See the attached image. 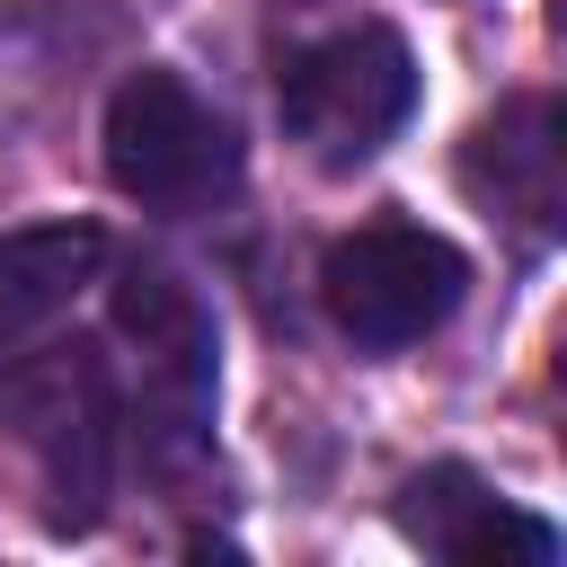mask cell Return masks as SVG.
Listing matches in <instances>:
<instances>
[{
  "instance_id": "52a82bcc",
  "label": "cell",
  "mask_w": 567,
  "mask_h": 567,
  "mask_svg": "<svg viewBox=\"0 0 567 567\" xmlns=\"http://www.w3.org/2000/svg\"><path fill=\"white\" fill-rule=\"evenodd\" d=\"M399 532L452 567H558V532L523 505H505L478 470L434 461L399 487Z\"/></svg>"
},
{
  "instance_id": "5b68a950",
  "label": "cell",
  "mask_w": 567,
  "mask_h": 567,
  "mask_svg": "<svg viewBox=\"0 0 567 567\" xmlns=\"http://www.w3.org/2000/svg\"><path fill=\"white\" fill-rule=\"evenodd\" d=\"M115 328L142 346V434L159 452H186L213 416V328L195 310V292L159 266H133L115 284Z\"/></svg>"
},
{
  "instance_id": "6da1fadb",
  "label": "cell",
  "mask_w": 567,
  "mask_h": 567,
  "mask_svg": "<svg viewBox=\"0 0 567 567\" xmlns=\"http://www.w3.org/2000/svg\"><path fill=\"white\" fill-rule=\"evenodd\" d=\"M275 115L284 133L301 142V159L319 168H363L408 115H416V53L399 27L363 18V27H337L319 44H301L284 62V89H275Z\"/></svg>"
},
{
  "instance_id": "3957f363",
  "label": "cell",
  "mask_w": 567,
  "mask_h": 567,
  "mask_svg": "<svg viewBox=\"0 0 567 567\" xmlns=\"http://www.w3.org/2000/svg\"><path fill=\"white\" fill-rule=\"evenodd\" d=\"M461 292H470V257L443 230H416V221H363L319 257L328 319L372 354H399V346L434 337L461 310Z\"/></svg>"
},
{
  "instance_id": "277c9868",
  "label": "cell",
  "mask_w": 567,
  "mask_h": 567,
  "mask_svg": "<svg viewBox=\"0 0 567 567\" xmlns=\"http://www.w3.org/2000/svg\"><path fill=\"white\" fill-rule=\"evenodd\" d=\"M106 177L142 213H204L239 186V142L177 71H133L106 106Z\"/></svg>"
},
{
  "instance_id": "7a4b0ae2",
  "label": "cell",
  "mask_w": 567,
  "mask_h": 567,
  "mask_svg": "<svg viewBox=\"0 0 567 567\" xmlns=\"http://www.w3.org/2000/svg\"><path fill=\"white\" fill-rule=\"evenodd\" d=\"M0 416L9 434L35 452L44 487H53V523L89 532L106 487H115V381L97 346H44L0 381Z\"/></svg>"
},
{
  "instance_id": "8992f818",
  "label": "cell",
  "mask_w": 567,
  "mask_h": 567,
  "mask_svg": "<svg viewBox=\"0 0 567 567\" xmlns=\"http://www.w3.org/2000/svg\"><path fill=\"white\" fill-rule=\"evenodd\" d=\"M461 186L514 221L523 239H549L567 221V115L558 97H505L470 142H461Z\"/></svg>"
},
{
  "instance_id": "ba28073f",
  "label": "cell",
  "mask_w": 567,
  "mask_h": 567,
  "mask_svg": "<svg viewBox=\"0 0 567 567\" xmlns=\"http://www.w3.org/2000/svg\"><path fill=\"white\" fill-rule=\"evenodd\" d=\"M106 266V230L97 221H35V230H0V346H18L27 328H44L53 310H71V292Z\"/></svg>"
}]
</instances>
